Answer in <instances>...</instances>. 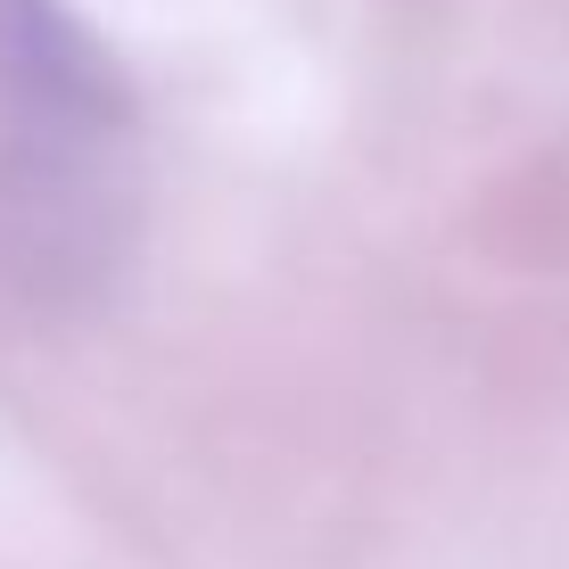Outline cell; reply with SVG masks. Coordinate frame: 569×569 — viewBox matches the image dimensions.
Listing matches in <instances>:
<instances>
[{
    "label": "cell",
    "mask_w": 569,
    "mask_h": 569,
    "mask_svg": "<svg viewBox=\"0 0 569 569\" xmlns=\"http://www.w3.org/2000/svg\"><path fill=\"white\" fill-rule=\"evenodd\" d=\"M0 124L26 182H67L132 141V83L67 0H0Z\"/></svg>",
    "instance_id": "6da1fadb"
}]
</instances>
